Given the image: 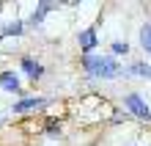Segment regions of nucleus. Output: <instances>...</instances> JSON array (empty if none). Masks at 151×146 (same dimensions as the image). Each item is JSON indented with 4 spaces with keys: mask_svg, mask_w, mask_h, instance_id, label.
I'll use <instances>...</instances> for the list:
<instances>
[{
    "mask_svg": "<svg viewBox=\"0 0 151 146\" xmlns=\"http://www.w3.org/2000/svg\"><path fill=\"white\" fill-rule=\"evenodd\" d=\"M0 88H3L6 94H17V97H22V77H19V72H14V69H3V72H0Z\"/></svg>",
    "mask_w": 151,
    "mask_h": 146,
    "instance_id": "obj_6",
    "label": "nucleus"
},
{
    "mask_svg": "<svg viewBox=\"0 0 151 146\" xmlns=\"http://www.w3.org/2000/svg\"><path fill=\"white\" fill-rule=\"evenodd\" d=\"M63 6V3H55V0H39L36 6H33V11H30V17H28V22H25V28H39V25L44 22V17L47 14H52V11H58V8Z\"/></svg>",
    "mask_w": 151,
    "mask_h": 146,
    "instance_id": "obj_4",
    "label": "nucleus"
},
{
    "mask_svg": "<svg viewBox=\"0 0 151 146\" xmlns=\"http://www.w3.org/2000/svg\"><path fill=\"white\" fill-rule=\"evenodd\" d=\"M41 132L47 135V138H60L63 135V121L55 116H50V118H44V127H41Z\"/></svg>",
    "mask_w": 151,
    "mask_h": 146,
    "instance_id": "obj_10",
    "label": "nucleus"
},
{
    "mask_svg": "<svg viewBox=\"0 0 151 146\" xmlns=\"http://www.w3.org/2000/svg\"><path fill=\"white\" fill-rule=\"evenodd\" d=\"M47 105H52V97H47V94L19 97L17 102H11V113H17V116H22V113H36V110H44Z\"/></svg>",
    "mask_w": 151,
    "mask_h": 146,
    "instance_id": "obj_3",
    "label": "nucleus"
},
{
    "mask_svg": "<svg viewBox=\"0 0 151 146\" xmlns=\"http://www.w3.org/2000/svg\"><path fill=\"white\" fill-rule=\"evenodd\" d=\"M77 47L83 55H88V52H93L96 47H99V33H96V28H83L77 31Z\"/></svg>",
    "mask_w": 151,
    "mask_h": 146,
    "instance_id": "obj_7",
    "label": "nucleus"
},
{
    "mask_svg": "<svg viewBox=\"0 0 151 146\" xmlns=\"http://www.w3.org/2000/svg\"><path fill=\"white\" fill-rule=\"evenodd\" d=\"M0 17H3V3H0Z\"/></svg>",
    "mask_w": 151,
    "mask_h": 146,
    "instance_id": "obj_14",
    "label": "nucleus"
},
{
    "mask_svg": "<svg viewBox=\"0 0 151 146\" xmlns=\"http://www.w3.org/2000/svg\"><path fill=\"white\" fill-rule=\"evenodd\" d=\"M22 36H25V20H11V22H6L3 28H0V41L22 39Z\"/></svg>",
    "mask_w": 151,
    "mask_h": 146,
    "instance_id": "obj_8",
    "label": "nucleus"
},
{
    "mask_svg": "<svg viewBox=\"0 0 151 146\" xmlns=\"http://www.w3.org/2000/svg\"><path fill=\"white\" fill-rule=\"evenodd\" d=\"M129 146H137V143H129Z\"/></svg>",
    "mask_w": 151,
    "mask_h": 146,
    "instance_id": "obj_15",
    "label": "nucleus"
},
{
    "mask_svg": "<svg viewBox=\"0 0 151 146\" xmlns=\"http://www.w3.org/2000/svg\"><path fill=\"white\" fill-rule=\"evenodd\" d=\"M124 110H127L132 118H137V121L143 124H151V108L148 102L143 99V94H137V91H129V94H124Z\"/></svg>",
    "mask_w": 151,
    "mask_h": 146,
    "instance_id": "obj_2",
    "label": "nucleus"
},
{
    "mask_svg": "<svg viewBox=\"0 0 151 146\" xmlns=\"http://www.w3.org/2000/svg\"><path fill=\"white\" fill-rule=\"evenodd\" d=\"M44 63L39 61V58H33V55H22L19 58V75H25L30 80V83H39V80L44 77Z\"/></svg>",
    "mask_w": 151,
    "mask_h": 146,
    "instance_id": "obj_5",
    "label": "nucleus"
},
{
    "mask_svg": "<svg viewBox=\"0 0 151 146\" xmlns=\"http://www.w3.org/2000/svg\"><path fill=\"white\" fill-rule=\"evenodd\" d=\"M110 50H113V58L129 55V41H113V44H110Z\"/></svg>",
    "mask_w": 151,
    "mask_h": 146,
    "instance_id": "obj_12",
    "label": "nucleus"
},
{
    "mask_svg": "<svg viewBox=\"0 0 151 146\" xmlns=\"http://www.w3.org/2000/svg\"><path fill=\"white\" fill-rule=\"evenodd\" d=\"M80 66H83L85 77H91V80H115V77H124L121 61L113 58V55H102V52L80 55Z\"/></svg>",
    "mask_w": 151,
    "mask_h": 146,
    "instance_id": "obj_1",
    "label": "nucleus"
},
{
    "mask_svg": "<svg viewBox=\"0 0 151 146\" xmlns=\"http://www.w3.org/2000/svg\"><path fill=\"white\" fill-rule=\"evenodd\" d=\"M124 77H140V80H151V63L148 61H132L124 69Z\"/></svg>",
    "mask_w": 151,
    "mask_h": 146,
    "instance_id": "obj_9",
    "label": "nucleus"
},
{
    "mask_svg": "<svg viewBox=\"0 0 151 146\" xmlns=\"http://www.w3.org/2000/svg\"><path fill=\"white\" fill-rule=\"evenodd\" d=\"M110 121H113V124H124V121H127V113H113Z\"/></svg>",
    "mask_w": 151,
    "mask_h": 146,
    "instance_id": "obj_13",
    "label": "nucleus"
},
{
    "mask_svg": "<svg viewBox=\"0 0 151 146\" xmlns=\"http://www.w3.org/2000/svg\"><path fill=\"white\" fill-rule=\"evenodd\" d=\"M137 36H140V47H143V52H146V55H151V20L140 25Z\"/></svg>",
    "mask_w": 151,
    "mask_h": 146,
    "instance_id": "obj_11",
    "label": "nucleus"
}]
</instances>
